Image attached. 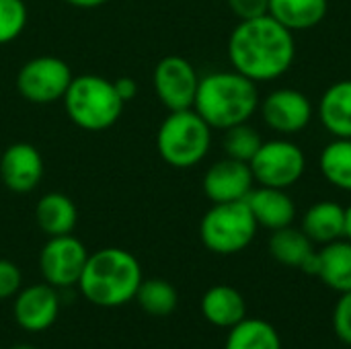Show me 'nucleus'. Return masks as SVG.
I'll list each match as a JSON object with an SVG mask.
<instances>
[{"instance_id":"f257e3e1","label":"nucleus","mask_w":351,"mask_h":349,"mask_svg":"<svg viewBox=\"0 0 351 349\" xmlns=\"http://www.w3.org/2000/svg\"><path fill=\"white\" fill-rule=\"evenodd\" d=\"M228 60L232 70L257 84L278 80L296 60L294 33L269 14L239 21L228 37Z\"/></svg>"},{"instance_id":"f03ea898","label":"nucleus","mask_w":351,"mask_h":349,"mask_svg":"<svg viewBox=\"0 0 351 349\" xmlns=\"http://www.w3.org/2000/svg\"><path fill=\"white\" fill-rule=\"evenodd\" d=\"M257 82L237 70H218L199 78L193 109L212 130L247 123L259 111Z\"/></svg>"},{"instance_id":"7ed1b4c3","label":"nucleus","mask_w":351,"mask_h":349,"mask_svg":"<svg viewBox=\"0 0 351 349\" xmlns=\"http://www.w3.org/2000/svg\"><path fill=\"white\" fill-rule=\"evenodd\" d=\"M142 280L140 261L130 251L105 247L97 253H88L78 288L90 304L117 309L136 298Z\"/></svg>"},{"instance_id":"20e7f679","label":"nucleus","mask_w":351,"mask_h":349,"mask_svg":"<svg viewBox=\"0 0 351 349\" xmlns=\"http://www.w3.org/2000/svg\"><path fill=\"white\" fill-rule=\"evenodd\" d=\"M62 101L72 123L86 132L109 130L121 117L125 105L119 99L113 80L99 74L74 76Z\"/></svg>"},{"instance_id":"39448f33","label":"nucleus","mask_w":351,"mask_h":349,"mask_svg":"<svg viewBox=\"0 0 351 349\" xmlns=\"http://www.w3.org/2000/svg\"><path fill=\"white\" fill-rule=\"evenodd\" d=\"M212 146V128L195 109L169 111L156 132V150L160 158L175 169L199 165Z\"/></svg>"},{"instance_id":"423d86ee","label":"nucleus","mask_w":351,"mask_h":349,"mask_svg":"<svg viewBox=\"0 0 351 349\" xmlns=\"http://www.w3.org/2000/svg\"><path fill=\"white\" fill-rule=\"evenodd\" d=\"M257 228L255 216L245 200L212 204L199 222V239L204 247L216 255H234L253 243Z\"/></svg>"},{"instance_id":"0eeeda50","label":"nucleus","mask_w":351,"mask_h":349,"mask_svg":"<svg viewBox=\"0 0 351 349\" xmlns=\"http://www.w3.org/2000/svg\"><path fill=\"white\" fill-rule=\"evenodd\" d=\"M249 167L257 185L290 189L304 177L306 156L296 142L288 138H276L259 146Z\"/></svg>"},{"instance_id":"6e6552de","label":"nucleus","mask_w":351,"mask_h":349,"mask_svg":"<svg viewBox=\"0 0 351 349\" xmlns=\"http://www.w3.org/2000/svg\"><path fill=\"white\" fill-rule=\"evenodd\" d=\"M72 78V70L62 58L37 56L21 66L16 74V91L33 105H49L64 99Z\"/></svg>"},{"instance_id":"1a4fd4ad","label":"nucleus","mask_w":351,"mask_h":349,"mask_svg":"<svg viewBox=\"0 0 351 349\" xmlns=\"http://www.w3.org/2000/svg\"><path fill=\"white\" fill-rule=\"evenodd\" d=\"M88 251L74 234L47 237L39 253V272L45 284L58 288L78 286L82 269L86 265Z\"/></svg>"},{"instance_id":"9d476101","label":"nucleus","mask_w":351,"mask_h":349,"mask_svg":"<svg viewBox=\"0 0 351 349\" xmlns=\"http://www.w3.org/2000/svg\"><path fill=\"white\" fill-rule=\"evenodd\" d=\"M152 82L158 101L169 111L193 109L199 76L187 58L175 53L165 56L154 68Z\"/></svg>"},{"instance_id":"9b49d317","label":"nucleus","mask_w":351,"mask_h":349,"mask_svg":"<svg viewBox=\"0 0 351 349\" xmlns=\"http://www.w3.org/2000/svg\"><path fill=\"white\" fill-rule=\"evenodd\" d=\"M259 111L263 123L280 136H294L306 130L315 117L313 101L302 91L286 86L265 95L259 103Z\"/></svg>"},{"instance_id":"f8f14e48","label":"nucleus","mask_w":351,"mask_h":349,"mask_svg":"<svg viewBox=\"0 0 351 349\" xmlns=\"http://www.w3.org/2000/svg\"><path fill=\"white\" fill-rule=\"evenodd\" d=\"M255 187V177L249 163L222 158L204 175V193L212 204L243 202Z\"/></svg>"},{"instance_id":"ddd939ff","label":"nucleus","mask_w":351,"mask_h":349,"mask_svg":"<svg viewBox=\"0 0 351 349\" xmlns=\"http://www.w3.org/2000/svg\"><path fill=\"white\" fill-rule=\"evenodd\" d=\"M60 313V296L49 284H33L21 288L14 296L12 315L21 329L29 333H41L49 329Z\"/></svg>"},{"instance_id":"4468645a","label":"nucleus","mask_w":351,"mask_h":349,"mask_svg":"<svg viewBox=\"0 0 351 349\" xmlns=\"http://www.w3.org/2000/svg\"><path fill=\"white\" fill-rule=\"evenodd\" d=\"M43 177V156L27 142L10 144L0 156V179L14 193L33 191Z\"/></svg>"},{"instance_id":"2eb2a0df","label":"nucleus","mask_w":351,"mask_h":349,"mask_svg":"<svg viewBox=\"0 0 351 349\" xmlns=\"http://www.w3.org/2000/svg\"><path fill=\"white\" fill-rule=\"evenodd\" d=\"M247 206L251 214L255 216L257 226L267 230H280L286 226H292L296 220V204L290 197L288 189H276V187H263L257 185L247 195Z\"/></svg>"},{"instance_id":"dca6fc26","label":"nucleus","mask_w":351,"mask_h":349,"mask_svg":"<svg viewBox=\"0 0 351 349\" xmlns=\"http://www.w3.org/2000/svg\"><path fill=\"white\" fill-rule=\"evenodd\" d=\"M302 232L321 247L346 239V208L331 200L313 204L302 216Z\"/></svg>"},{"instance_id":"f3484780","label":"nucleus","mask_w":351,"mask_h":349,"mask_svg":"<svg viewBox=\"0 0 351 349\" xmlns=\"http://www.w3.org/2000/svg\"><path fill=\"white\" fill-rule=\"evenodd\" d=\"M202 315L208 323L220 329H232L247 317V304L243 294L226 284L212 286L202 298Z\"/></svg>"},{"instance_id":"a211bd4d","label":"nucleus","mask_w":351,"mask_h":349,"mask_svg":"<svg viewBox=\"0 0 351 349\" xmlns=\"http://www.w3.org/2000/svg\"><path fill=\"white\" fill-rule=\"evenodd\" d=\"M319 119L333 138H351V80L333 82L323 93Z\"/></svg>"},{"instance_id":"6ab92c4d","label":"nucleus","mask_w":351,"mask_h":349,"mask_svg":"<svg viewBox=\"0 0 351 349\" xmlns=\"http://www.w3.org/2000/svg\"><path fill=\"white\" fill-rule=\"evenodd\" d=\"M35 222L47 237L72 234L78 222V210L74 202L60 191L45 193L35 206Z\"/></svg>"},{"instance_id":"aec40b11","label":"nucleus","mask_w":351,"mask_h":349,"mask_svg":"<svg viewBox=\"0 0 351 349\" xmlns=\"http://www.w3.org/2000/svg\"><path fill=\"white\" fill-rule=\"evenodd\" d=\"M321 282L337 294L351 290V243L339 239L321 247L319 251V274Z\"/></svg>"},{"instance_id":"412c9836","label":"nucleus","mask_w":351,"mask_h":349,"mask_svg":"<svg viewBox=\"0 0 351 349\" xmlns=\"http://www.w3.org/2000/svg\"><path fill=\"white\" fill-rule=\"evenodd\" d=\"M327 10V0H269L267 14L294 33L321 25Z\"/></svg>"},{"instance_id":"4be33fe9","label":"nucleus","mask_w":351,"mask_h":349,"mask_svg":"<svg viewBox=\"0 0 351 349\" xmlns=\"http://www.w3.org/2000/svg\"><path fill=\"white\" fill-rule=\"evenodd\" d=\"M267 247H269L271 257L278 263L288 265V267H298V269L317 251L315 243L302 232V228H294V226L274 230Z\"/></svg>"},{"instance_id":"5701e85b","label":"nucleus","mask_w":351,"mask_h":349,"mask_svg":"<svg viewBox=\"0 0 351 349\" xmlns=\"http://www.w3.org/2000/svg\"><path fill=\"white\" fill-rule=\"evenodd\" d=\"M224 349H282V339L271 323L245 317L228 329Z\"/></svg>"},{"instance_id":"b1692460","label":"nucleus","mask_w":351,"mask_h":349,"mask_svg":"<svg viewBox=\"0 0 351 349\" xmlns=\"http://www.w3.org/2000/svg\"><path fill=\"white\" fill-rule=\"evenodd\" d=\"M319 167L329 185L351 193V138H333L321 150Z\"/></svg>"},{"instance_id":"393cba45","label":"nucleus","mask_w":351,"mask_h":349,"mask_svg":"<svg viewBox=\"0 0 351 349\" xmlns=\"http://www.w3.org/2000/svg\"><path fill=\"white\" fill-rule=\"evenodd\" d=\"M134 300H138L144 313L154 315V317H167L177 309L179 294L171 282L152 278V280H142Z\"/></svg>"},{"instance_id":"a878e982","label":"nucleus","mask_w":351,"mask_h":349,"mask_svg":"<svg viewBox=\"0 0 351 349\" xmlns=\"http://www.w3.org/2000/svg\"><path fill=\"white\" fill-rule=\"evenodd\" d=\"M261 144H263V140H261L259 132L253 125H249V121L224 130L222 146H224V152L228 158L251 163V158L257 154Z\"/></svg>"},{"instance_id":"bb28decb","label":"nucleus","mask_w":351,"mask_h":349,"mask_svg":"<svg viewBox=\"0 0 351 349\" xmlns=\"http://www.w3.org/2000/svg\"><path fill=\"white\" fill-rule=\"evenodd\" d=\"M25 0H0V45H6L21 37L27 27Z\"/></svg>"},{"instance_id":"cd10ccee","label":"nucleus","mask_w":351,"mask_h":349,"mask_svg":"<svg viewBox=\"0 0 351 349\" xmlns=\"http://www.w3.org/2000/svg\"><path fill=\"white\" fill-rule=\"evenodd\" d=\"M333 329L335 335L351 348V290L339 294V300L333 309Z\"/></svg>"},{"instance_id":"c85d7f7f","label":"nucleus","mask_w":351,"mask_h":349,"mask_svg":"<svg viewBox=\"0 0 351 349\" xmlns=\"http://www.w3.org/2000/svg\"><path fill=\"white\" fill-rule=\"evenodd\" d=\"M21 284H23V276L16 263L8 259H0V300L16 296V292L21 290Z\"/></svg>"},{"instance_id":"c756f323","label":"nucleus","mask_w":351,"mask_h":349,"mask_svg":"<svg viewBox=\"0 0 351 349\" xmlns=\"http://www.w3.org/2000/svg\"><path fill=\"white\" fill-rule=\"evenodd\" d=\"M226 2L230 10L234 12V16H239V21L263 16L267 14V8H269V0H226Z\"/></svg>"},{"instance_id":"7c9ffc66","label":"nucleus","mask_w":351,"mask_h":349,"mask_svg":"<svg viewBox=\"0 0 351 349\" xmlns=\"http://www.w3.org/2000/svg\"><path fill=\"white\" fill-rule=\"evenodd\" d=\"M113 86H115V91L123 103L132 101L138 95V82L132 76H119L117 80H113Z\"/></svg>"},{"instance_id":"2f4dec72","label":"nucleus","mask_w":351,"mask_h":349,"mask_svg":"<svg viewBox=\"0 0 351 349\" xmlns=\"http://www.w3.org/2000/svg\"><path fill=\"white\" fill-rule=\"evenodd\" d=\"M68 2L70 6H76V8H99L103 4H107L109 0H64Z\"/></svg>"},{"instance_id":"473e14b6","label":"nucleus","mask_w":351,"mask_h":349,"mask_svg":"<svg viewBox=\"0 0 351 349\" xmlns=\"http://www.w3.org/2000/svg\"><path fill=\"white\" fill-rule=\"evenodd\" d=\"M346 239L351 243V204L346 208Z\"/></svg>"},{"instance_id":"72a5a7b5","label":"nucleus","mask_w":351,"mask_h":349,"mask_svg":"<svg viewBox=\"0 0 351 349\" xmlns=\"http://www.w3.org/2000/svg\"><path fill=\"white\" fill-rule=\"evenodd\" d=\"M10 349H37V348H33V346H14V348H10Z\"/></svg>"}]
</instances>
